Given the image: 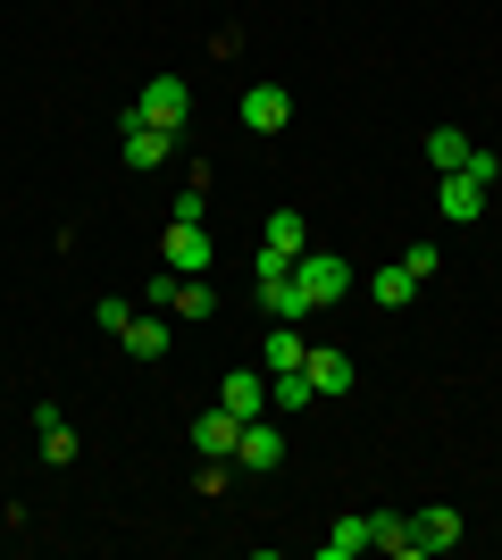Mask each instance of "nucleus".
<instances>
[{
    "label": "nucleus",
    "mask_w": 502,
    "mask_h": 560,
    "mask_svg": "<svg viewBox=\"0 0 502 560\" xmlns=\"http://www.w3.org/2000/svg\"><path fill=\"white\" fill-rule=\"evenodd\" d=\"M235 468H285V427L243 419V435H235Z\"/></svg>",
    "instance_id": "8"
},
{
    "label": "nucleus",
    "mask_w": 502,
    "mask_h": 560,
    "mask_svg": "<svg viewBox=\"0 0 502 560\" xmlns=\"http://www.w3.org/2000/svg\"><path fill=\"white\" fill-rule=\"evenodd\" d=\"M369 302L377 310H410L419 302V277H410V268H377V277H369Z\"/></svg>",
    "instance_id": "17"
},
{
    "label": "nucleus",
    "mask_w": 502,
    "mask_h": 560,
    "mask_svg": "<svg viewBox=\"0 0 502 560\" xmlns=\"http://www.w3.org/2000/svg\"><path fill=\"white\" fill-rule=\"evenodd\" d=\"M118 160L126 167H135V176H151V167H160L167 160V142H176V135H160V126H143V117H118Z\"/></svg>",
    "instance_id": "7"
},
{
    "label": "nucleus",
    "mask_w": 502,
    "mask_h": 560,
    "mask_svg": "<svg viewBox=\"0 0 502 560\" xmlns=\"http://www.w3.org/2000/svg\"><path fill=\"white\" fill-rule=\"evenodd\" d=\"M352 552H369V518H335L318 536V560H352Z\"/></svg>",
    "instance_id": "20"
},
{
    "label": "nucleus",
    "mask_w": 502,
    "mask_h": 560,
    "mask_svg": "<svg viewBox=\"0 0 502 560\" xmlns=\"http://www.w3.org/2000/svg\"><path fill=\"white\" fill-rule=\"evenodd\" d=\"M486 201H494V185H486V176H469V167H453V176L435 185V210L453 218V226H478Z\"/></svg>",
    "instance_id": "3"
},
{
    "label": "nucleus",
    "mask_w": 502,
    "mask_h": 560,
    "mask_svg": "<svg viewBox=\"0 0 502 560\" xmlns=\"http://www.w3.org/2000/svg\"><path fill=\"white\" fill-rule=\"evenodd\" d=\"M293 284H302V302H311V310H335L343 293H352V259L302 252V259H293Z\"/></svg>",
    "instance_id": "2"
},
{
    "label": "nucleus",
    "mask_w": 502,
    "mask_h": 560,
    "mask_svg": "<svg viewBox=\"0 0 502 560\" xmlns=\"http://www.w3.org/2000/svg\"><path fill=\"white\" fill-rule=\"evenodd\" d=\"M176 284H185V277H176V268H160V277L143 284V310H176Z\"/></svg>",
    "instance_id": "24"
},
{
    "label": "nucleus",
    "mask_w": 502,
    "mask_h": 560,
    "mask_svg": "<svg viewBox=\"0 0 502 560\" xmlns=\"http://www.w3.org/2000/svg\"><path fill=\"white\" fill-rule=\"evenodd\" d=\"M243 126H252V135H285L293 126V93L285 84H252V93H243Z\"/></svg>",
    "instance_id": "6"
},
{
    "label": "nucleus",
    "mask_w": 502,
    "mask_h": 560,
    "mask_svg": "<svg viewBox=\"0 0 502 560\" xmlns=\"http://www.w3.org/2000/svg\"><path fill=\"white\" fill-rule=\"evenodd\" d=\"M268 252H285V259H302L311 252V226H302V210H268V234H260Z\"/></svg>",
    "instance_id": "16"
},
{
    "label": "nucleus",
    "mask_w": 502,
    "mask_h": 560,
    "mask_svg": "<svg viewBox=\"0 0 502 560\" xmlns=\"http://www.w3.org/2000/svg\"><path fill=\"white\" fill-rule=\"evenodd\" d=\"M126 117H143V126H160V135H185L192 126V84L185 75H151L143 93L126 101Z\"/></svg>",
    "instance_id": "1"
},
{
    "label": "nucleus",
    "mask_w": 502,
    "mask_h": 560,
    "mask_svg": "<svg viewBox=\"0 0 502 560\" xmlns=\"http://www.w3.org/2000/svg\"><path fill=\"white\" fill-rule=\"evenodd\" d=\"M402 268H410V277H419V284H428L435 268H444V243H410V252H402Z\"/></svg>",
    "instance_id": "23"
},
{
    "label": "nucleus",
    "mask_w": 502,
    "mask_h": 560,
    "mask_svg": "<svg viewBox=\"0 0 502 560\" xmlns=\"http://www.w3.org/2000/svg\"><path fill=\"white\" fill-rule=\"evenodd\" d=\"M369 552H410V518L402 511H369Z\"/></svg>",
    "instance_id": "22"
},
{
    "label": "nucleus",
    "mask_w": 502,
    "mask_h": 560,
    "mask_svg": "<svg viewBox=\"0 0 502 560\" xmlns=\"http://www.w3.org/2000/svg\"><path fill=\"white\" fill-rule=\"evenodd\" d=\"M302 351H311V335L277 318V335H268V351H260V360H268V376H277V369H302Z\"/></svg>",
    "instance_id": "21"
},
{
    "label": "nucleus",
    "mask_w": 502,
    "mask_h": 560,
    "mask_svg": "<svg viewBox=\"0 0 502 560\" xmlns=\"http://www.w3.org/2000/svg\"><path fill=\"white\" fill-rule=\"evenodd\" d=\"M235 435H243L235 410H201V419H192V452H201V460H235Z\"/></svg>",
    "instance_id": "9"
},
{
    "label": "nucleus",
    "mask_w": 502,
    "mask_h": 560,
    "mask_svg": "<svg viewBox=\"0 0 502 560\" xmlns=\"http://www.w3.org/2000/svg\"><path fill=\"white\" fill-rule=\"evenodd\" d=\"M302 376L318 385V401H335V394H352V385H360L352 351H335V343H311V351H302Z\"/></svg>",
    "instance_id": "5"
},
{
    "label": "nucleus",
    "mask_w": 502,
    "mask_h": 560,
    "mask_svg": "<svg viewBox=\"0 0 502 560\" xmlns=\"http://www.w3.org/2000/svg\"><path fill=\"white\" fill-rule=\"evenodd\" d=\"M460 544V511H419L410 518V552H453Z\"/></svg>",
    "instance_id": "14"
},
{
    "label": "nucleus",
    "mask_w": 502,
    "mask_h": 560,
    "mask_svg": "<svg viewBox=\"0 0 502 560\" xmlns=\"http://www.w3.org/2000/svg\"><path fill=\"white\" fill-rule=\"evenodd\" d=\"M93 318H101V327H109V335H126V327H135V302H118V293H109V302H101Z\"/></svg>",
    "instance_id": "25"
},
{
    "label": "nucleus",
    "mask_w": 502,
    "mask_h": 560,
    "mask_svg": "<svg viewBox=\"0 0 502 560\" xmlns=\"http://www.w3.org/2000/svg\"><path fill=\"white\" fill-rule=\"evenodd\" d=\"M311 401H318V385L302 369H277V376H268V410H311Z\"/></svg>",
    "instance_id": "19"
},
{
    "label": "nucleus",
    "mask_w": 502,
    "mask_h": 560,
    "mask_svg": "<svg viewBox=\"0 0 502 560\" xmlns=\"http://www.w3.org/2000/svg\"><path fill=\"white\" fill-rule=\"evenodd\" d=\"M34 444H43L50 468H68V460H75V427L59 419V401H43V410H34Z\"/></svg>",
    "instance_id": "13"
},
{
    "label": "nucleus",
    "mask_w": 502,
    "mask_h": 560,
    "mask_svg": "<svg viewBox=\"0 0 502 560\" xmlns=\"http://www.w3.org/2000/svg\"><path fill=\"white\" fill-rule=\"evenodd\" d=\"M218 410H235V419H260V410H268V376H260V369H235L226 385H218Z\"/></svg>",
    "instance_id": "11"
},
{
    "label": "nucleus",
    "mask_w": 502,
    "mask_h": 560,
    "mask_svg": "<svg viewBox=\"0 0 502 560\" xmlns=\"http://www.w3.org/2000/svg\"><path fill=\"white\" fill-rule=\"evenodd\" d=\"M260 302H268V318H285V327H311L318 310L302 302V284H293V268L285 277H260Z\"/></svg>",
    "instance_id": "12"
},
{
    "label": "nucleus",
    "mask_w": 502,
    "mask_h": 560,
    "mask_svg": "<svg viewBox=\"0 0 502 560\" xmlns=\"http://www.w3.org/2000/svg\"><path fill=\"white\" fill-rule=\"evenodd\" d=\"M428 160H435V176H453V167L478 160V142L460 135V126H435V135H428Z\"/></svg>",
    "instance_id": "15"
},
{
    "label": "nucleus",
    "mask_w": 502,
    "mask_h": 560,
    "mask_svg": "<svg viewBox=\"0 0 502 560\" xmlns=\"http://www.w3.org/2000/svg\"><path fill=\"white\" fill-rule=\"evenodd\" d=\"M160 268H210V226L201 218H167V234H160Z\"/></svg>",
    "instance_id": "4"
},
{
    "label": "nucleus",
    "mask_w": 502,
    "mask_h": 560,
    "mask_svg": "<svg viewBox=\"0 0 502 560\" xmlns=\"http://www.w3.org/2000/svg\"><path fill=\"white\" fill-rule=\"evenodd\" d=\"M118 343L135 351V360H160V351L176 343V318H167V310H135V327H126Z\"/></svg>",
    "instance_id": "10"
},
{
    "label": "nucleus",
    "mask_w": 502,
    "mask_h": 560,
    "mask_svg": "<svg viewBox=\"0 0 502 560\" xmlns=\"http://www.w3.org/2000/svg\"><path fill=\"white\" fill-rule=\"evenodd\" d=\"M167 318H176V327H201V318H218V293L201 277H185L176 284V310H167Z\"/></svg>",
    "instance_id": "18"
}]
</instances>
